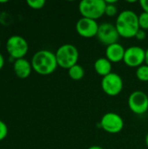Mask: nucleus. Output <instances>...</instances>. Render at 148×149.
<instances>
[{
    "label": "nucleus",
    "mask_w": 148,
    "mask_h": 149,
    "mask_svg": "<svg viewBox=\"0 0 148 149\" xmlns=\"http://www.w3.org/2000/svg\"><path fill=\"white\" fill-rule=\"evenodd\" d=\"M115 26L120 37L125 38H135L140 30L139 15L131 10H123L118 15Z\"/></svg>",
    "instance_id": "nucleus-1"
},
{
    "label": "nucleus",
    "mask_w": 148,
    "mask_h": 149,
    "mask_svg": "<svg viewBox=\"0 0 148 149\" xmlns=\"http://www.w3.org/2000/svg\"><path fill=\"white\" fill-rule=\"evenodd\" d=\"M32 70L40 75H49L57 69L58 62L55 53L49 50L37 52L31 58Z\"/></svg>",
    "instance_id": "nucleus-2"
},
{
    "label": "nucleus",
    "mask_w": 148,
    "mask_h": 149,
    "mask_svg": "<svg viewBox=\"0 0 148 149\" xmlns=\"http://www.w3.org/2000/svg\"><path fill=\"white\" fill-rule=\"evenodd\" d=\"M55 55L58 65L67 70L77 65L79 58L78 48L72 44H65L59 46Z\"/></svg>",
    "instance_id": "nucleus-3"
},
{
    "label": "nucleus",
    "mask_w": 148,
    "mask_h": 149,
    "mask_svg": "<svg viewBox=\"0 0 148 149\" xmlns=\"http://www.w3.org/2000/svg\"><path fill=\"white\" fill-rule=\"evenodd\" d=\"M106 6L105 0H83L79 4V10L82 17L97 21L105 15Z\"/></svg>",
    "instance_id": "nucleus-4"
},
{
    "label": "nucleus",
    "mask_w": 148,
    "mask_h": 149,
    "mask_svg": "<svg viewBox=\"0 0 148 149\" xmlns=\"http://www.w3.org/2000/svg\"><path fill=\"white\" fill-rule=\"evenodd\" d=\"M6 50L9 55L16 60L24 58L28 52L29 45L24 38L19 35H12L6 41Z\"/></svg>",
    "instance_id": "nucleus-5"
},
{
    "label": "nucleus",
    "mask_w": 148,
    "mask_h": 149,
    "mask_svg": "<svg viewBox=\"0 0 148 149\" xmlns=\"http://www.w3.org/2000/svg\"><path fill=\"white\" fill-rule=\"evenodd\" d=\"M101 88L108 96H117L123 89V79L116 72H111L101 79Z\"/></svg>",
    "instance_id": "nucleus-6"
},
{
    "label": "nucleus",
    "mask_w": 148,
    "mask_h": 149,
    "mask_svg": "<svg viewBox=\"0 0 148 149\" xmlns=\"http://www.w3.org/2000/svg\"><path fill=\"white\" fill-rule=\"evenodd\" d=\"M99 126L106 133L115 134L122 131L124 127V120L120 114L109 112L103 115Z\"/></svg>",
    "instance_id": "nucleus-7"
},
{
    "label": "nucleus",
    "mask_w": 148,
    "mask_h": 149,
    "mask_svg": "<svg viewBox=\"0 0 148 149\" xmlns=\"http://www.w3.org/2000/svg\"><path fill=\"white\" fill-rule=\"evenodd\" d=\"M130 110L138 115L144 114L148 110V95L143 91H134L128 97Z\"/></svg>",
    "instance_id": "nucleus-8"
},
{
    "label": "nucleus",
    "mask_w": 148,
    "mask_h": 149,
    "mask_svg": "<svg viewBox=\"0 0 148 149\" xmlns=\"http://www.w3.org/2000/svg\"><path fill=\"white\" fill-rule=\"evenodd\" d=\"M120 37V36L117 31L115 24L110 23H103L99 24L96 36L99 41L102 45H105L106 46L118 43Z\"/></svg>",
    "instance_id": "nucleus-9"
},
{
    "label": "nucleus",
    "mask_w": 148,
    "mask_h": 149,
    "mask_svg": "<svg viewBox=\"0 0 148 149\" xmlns=\"http://www.w3.org/2000/svg\"><path fill=\"white\" fill-rule=\"evenodd\" d=\"M146 51L137 45L130 46L126 49L123 61L129 67H140L145 63Z\"/></svg>",
    "instance_id": "nucleus-10"
},
{
    "label": "nucleus",
    "mask_w": 148,
    "mask_h": 149,
    "mask_svg": "<svg viewBox=\"0 0 148 149\" xmlns=\"http://www.w3.org/2000/svg\"><path fill=\"white\" fill-rule=\"evenodd\" d=\"M99 24L96 20L81 17L76 24V31L78 34L85 38H91L97 36Z\"/></svg>",
    "instance_id": "nucleus-11"
},
{
    "label": "nucleus",
    "mask_w": 148,
    "mask_h": 149,
    "mask_svg": "<svg viewBox=\"0 0 148 149\" xmlns=\"http://www.w3.org/2000/svg\"><path fill=\"white\" fill-rule=\"evenodd\" d=\"M126 49L120 43H115L111 45L106 46V58L112 63H118L123 61Z\"/></svg>",
    "instance_id": "nucleus-12"
},
{
    "label": "nucleus",
    "mask_w": 148,
    "mask_h": 149,
    "mask_svg": "<svg viewBox=\"0 0 148 149\" xmlns=\"http://www.w3.org/2000/svg\"><path fill=\"white\" fill-rule=\"evenodd\" d=\"M13 70L17 78L24 79H27L31 75L32 71V65L31 62L23 58L15 60L13 65Z\"/></svg>",
    "instance_id": "nucleus-13"
},
{
    "label": "nucleus",
    "mask_w": 148,
    "mask_h": 149,
    "mask_svg": "<svg viewBox=\"0 0 148 149\" xmlns=\"http://www.w3.org/2000/svg\"><path fill=\"white\" fill-rule=\"evenodd\" d=\"M112 64L106 58H99L94 62V70L99 75L105 77L112 72Z\"/></svg>",
    "instance_id": "nucleus-14"
},
{
    "label": "nucleus",
    "mask_w": 148,
    "mask_h": 149,
    "mask_svg": "<svg viewBox=\"0 0 148 149\" xmlns=\"http://www.w3.org/2000/svg\"><path fill=\"white\" fill-rule=\"evenodd\" d=\"M68 75L73 80H80L85 76V69L83 66L77 64L68 69Z\"/></svg>",
    "instance_id": "nucleus-15"
},
{
    "label": "nucleus",
    "mask_w": 148,
    "mask_h": 149,
    "mask_svg": "<svg viewBox=\"0 0 148 149\" xmlns=\"http://www.w3.org/2000/svg\"><path fill=\"white\" fill-rule=\"evenodd\" d=\"M136 77L139 80L142 82L148 81V65H142L136 70Z\"/></svg>",
    "instance_id": "nucleus-16"
},
{
    "label": "nucleus",
    "mask_w": 148,
    "mask_h": 149,
    "mask_svg": "<svg viewBox=\"0 0 148 149\" xmlns=\"http://www.w3.org/2000/svg\"><path fill=\"white\" fill-rule=\"evenodd\" d=\"M106 1V11H105V15L108 16V17H113L118 13V8L116 3V1Z\"/></svg>",
    "instance_id": "nucleus-17"
},
{
    "label": "nucleus",
    "mask_w": 148,
    "mask_h": 149,
    "mask_svg": "<svg viewBox=\"0 0 148 149\" xmlns=\"http://www.w3.org/2000/svg\"><path fill=\"white\" fill-rule=\"evenodd\" d=\"M139 25H140V29H142L144 31H147L148 13H147V12H141L140 15H139Z\"/></svg>",
    "instance_id": "nucleus-18"
},
{
    "label": "nucleus",
    "mask_w": 148,
    "mask_h": 149,
    "mask_svg": "<svg viewBox=\"0 0 148 149\" xmlns=\"http://www.w3.org/2000/svg\"><path fill=\"white\" fill-rule=\"evenodd\" d=\"M26 3H27L28 6L33 10H40L45 4L44 0H28Z\"/></svg>",
    "instance_id": "nucleus-19"
},
{
    "label": "nucleus",
    "mask_w": 148,
    "mask_h": 149,
    "mask_svg": "<svg viewBox=\"0 0 148 149\" xmlns=\"http://www.w3.org/2000/svg\"><path fill=\"white\" fill-rule=\"evenodd\" d=\"M7 134H8V127L6 124L2 120H0V141L4 140Z\"/></svg>",
    "instance_id": "nucleus-20"
},
{
    "label": "nucleus",
    "mask_w": 148,
    "mask_h": 149,
    "mask_svg": "<svg viewBox=\"0 0 148 149\" xmlns=\"http://www.w3.org/2000/svg\"><path fill=\"white\" fill-rule=\"evenodd\" d=\"M146 37H147L146 31H144V30H142V29H140V30L137 31L136 35H135V38H136L138 40H140V41L144 40V39L146 38Z\"/></svg>",
    "instance_id": "nucleus-21"
},
{
    "label": "nucleus",
    "mask_w": 148,
    "mask_h": 149,
    "mask_svg": "<svg viewBox=\"0 0 148 149\" xmlns=\"http://www.w3.org/2000/svg\"><path fill=\"white\" fill-rule=\"evenodd\" d=\"M140 4L143 10V12L148 13V0H140Z\"/></svg>",
    "instance_id": "nucleus-22"
},
{
    "label": "nucleus",
    "mask_w": 148,
    "mask_h": 149,
    "mask_svg": "<svg viewBox=\"0 0 148 149\" xmlns=\"http://www.w3.org/2000/svg\"><path fill=\"white\" fill-rule=\"evenodd\" d=\"M3 65H4V59H3V55L0 53V70L3 67Z\"/></svg>",
    "instance_id": "nucleus-23"
},
{
    "label": "nucleus",
    "mask_w": 148,
    "mask_h": 149,
    "mask_svg": "<svg viewBox=\"0 0 148 149\" xmlns=\"http://www.w3.org/2000/svg\"><path fill=\"white\" fill-rule=\"evenodd\" d=\"M87 149H104L102 147H100V146H92V147H90V148H88Z\"/></svg>",
    "instance_id": "nucleus-24"
},
{
    "label": "nucleus",
    "mask_w": 148,
    "mask_h": 149,
    "mask_svg": "<svg viewBox=\"0 0 148 149\" xmlns=\"http://www.w3.org/2000/svg\"><path fill=\"white\" fill-rule=\"evenodd\" d=\"M145 63H146V65H148V49L146 50V59H145Z\"/></svg>",
    "instance_id": "nucleus-25"
},
{
    "label": "nucleus",
    "mask_w": 148,
    "mask_h": 149,
    "mask_svg": "<svg viewBox=\"0 0 148 149\" xmlns=\"http://www.w3.org/2000/svg\"><path fill=\"white\" fill-rule=\"evenodd\" d=\"M145 141H146V145H147V148H148V133H147V136H146V140H145Z\"/></svg>",
    "instance_id": "nucleus-26"
},
{
    "label": "nucleus",
    "mask_w": 148,
    "mask_h": 149,
    "mask_svg": "<svg viewBox=\"0 0 148 149\" xmlns=\"http://www.w3.org/2000/svg\"><path fill=\"white\" fill-rule=\"evenodd\" d=\"M7 2H8V1H0V3H7Z\"/></svg>",
    "instance_id": "nucleus-27"
},
{
    "label": "nucleus",
    "mask_w": 148,
    "mask_h": 149,
    "mask_svg": "<svg viewBox=\"0 0 148 149\" xmlns=\"http://www.w3.org/2000/svg\"><path fill=\"white\" fill-rule=\"evenodd\" d=\"M0 46H1V42H0Z\"/></svg>",
    "instance_id": "nucleus-28"
}]
</instances>
